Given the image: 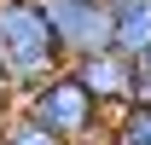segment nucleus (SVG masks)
<instances>
[{"label":"nucleus","instance_id":"1","mask_svg":"<svg viewBox=\"0 0 151 145\" xmlns=\"http://www.w3.org/2000/svg\"><path fill=\"white\" fill-rule=\"evenodd\" d=\"M0 70L12 75V87L23 99L70 70L58 29L47 18V0H0Z\"/></svg>","mask_w":151,"mask_h":145},{"label":"nucleus","instance_id":"2","mask_svg":"<svg viewBox=\"0 0 151 145\" xmlns=\"http://www.w3.org/2000/svg\"><path fill=\"white\" fill-rule=\"evenodd\" d=\"M23 110H29L47 134H58L64 145H111V116H105V105H99L93 93L81 87L76 70H64V75H52L47 87H35L23 99Z\"/></svg>","mask_w":151,"mask_h":145},{"label":"nucleus","instance_id":"8","mask_svg":"<svg viewBox=\"0 0 151 145\" xmlns=\"http://www.w3.org/2000/svg\"><path fill=\"white\" fill-rule=\"evenodd\" d=\"M134 105H151V58L134 64Z\"/></svg>","mask_w":151,"mask_h":145},{"label":"nucleus","instance_id":"6","mask_svg":"<svg viewBox=\"0 0 151 145\" xmlns=\"http://www.w3.org/2000/svg\"><path fill=\"white\" fill-rule=\"evenodd\" d=\"M0 145H64V139H58V134H47V128H41L35 116L18 105L6 122H0Z\"/></svg>","mask_w":151,"mask_h":145},{"label":"nucleus","instance_id":"9","mask_svg":"<svg viewBox=\"0 0 151 145\" xmlns=\"http://www.w3.org/2000/svg\"><path fill=\"white\" fill-rule=\"evenodd\" d=\"M18 105H23V93L12 87V75L0 70V122H6V116H12V110H18Z\"/></svg>","mask_w":151,"mask_h":145},{"label":"nucleus","instance_id":"4","mask_svg":"<svg viewBox=\"0 0 151 145\" xmlns=\"http://www.w3.org/2000/svg\"><path fill=\"white\" fill-rule=\"evenodd\" d=\"M70 70L81 75V87L105 105V116H116V110H128V105H134V58H122L116 47H111V52L81 58V64H70Z\"/></svg>","mask_w":151,"mask_h":145},{"label":"nucleus","instance_id":"7","mask_svg":"<svg viewBox=\"0 0 151 145\" xmlns=\"http://www.w3.org/2000/svg\"><path fill=\"white\" fill-rule=\"evenodd\" d=\"M111 145H151V105H128L111 116Z\"/></svg>","mask_w":151,"mask_h":145},{"label":"nucleus","instance_id":"5","mask_svg":"<svg viewBox=\"0 0 151 145\" xmlns=\"http://www.w3.org/2000/svg\"><path fill=\"white\" fill-rule=\"evenodd\" d=\"M116 12V52L122 58H151V0H111Z\"/></svg>","mask_w":151,"mask_h":145},{"label":"nucleus","instance_id":"3","mask_svg":"<svg viewBox=\"0 0 151 145\" xmlns=\"http://www.w3.org/2000/svg\"><path fill=\"white\" fill-rule=\"evenodd\" d=\"M47 18H52L58 47H64L70 64L116 47V12H111V0H47Z\"/></svg>","mask_w":151,"mask_h":145}]
</instances>
